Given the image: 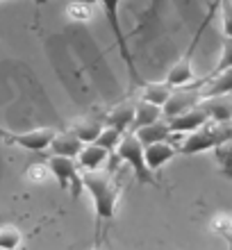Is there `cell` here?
Segmentation results:
<instances>
[{
    "instance_id": "1",
    "label": "cell",
    "mask_w": 232,
    "mask_h": 250,
    "mask_svg": "<svg viewBox=\"0 0 232 250\" xmlns=\"http://www.w3.org/2000/svg\"><path fill=\"white\" fill-rule=\"evenodd\" d=\"M82 185L93 198L96 228H93V248H100L105 234L112 228L121 198V180L114 171H82Z\"/></svg>"
},
{
    "instance_id": "2",
    "label": "cell",
    "mask_w": 232,
    "mask_h": 250,
    "mask_svg": "<svg viewBox=\"0 0 232 250\" xmlns=\"http://www.w3.org/2000/svg\"><path fill=\"white\" fill-rule=\"evenodd\" d=\"M228 141H232V123L207 121L196 132H189V137L180 144L178 152L180 155H196V152H205L210 148H219Z\"/></svg>"
},
{
    "instance_id": "3",
    "label": "cell",
    "mask_w": 232,
    "mask_h": 250,
    "mask_svg": "<svg viewBox=\"0 0 232 250\" xmlns=\"http://www.w3.org/2000/svg\"><path fill=\"white\" fill-rule=\"evenodd\" d=\"M219 9V0H214V5L210 7V12L205 14V19H203V23L198 25V30H196V34H193V39L191 43H189V48L185 50V55L180 57L175 64L171 66V71H169V75H166V84L169 86H187V84H191L193 82V66H191V60H193V53H196V46H198V41L200 37H203V32H205V27L212 23L214 19V12Z\"/></svg>"
},
{
    "instance_id": "4",
    "label": "cell",
    "mask_w": 232,
    "mask_h": 250,
    "mask_svg": "<svg viewBox=\"0 0 232 250\" xmlns=\"http://www.w3.org/2000/svg\"><path fill=\"white\" fill-rule=\"evenodd\" d=\"M116 157H119L121 162H126V164L132 168L134 178L139 180L141 185L157 187V180H155L153 171H150L146 164V148H144V144L137 139L134 132H126V134H123L119 148H116Z\"/></svg>"
},
{
    "instance_id": "5",
    "label": "cell",
    "mask_w": 232,
    "mask_h": 250,
    "mask_svg": "<svg viewBox=\"0 0 232 250\" xmlns=\"http://www.w3.org/2000/svg\"><path fill=\"white\" fill-rule=\"evenodd\" d=\"M210 82V75L203 80H193L191 84L187 86H175L173 89V93L169 96V100L164 103V107H162V114H164V119H175V116H180V114L189 112V109H193L196 105H200V100H203V96H200V89Z\"/></svg>"
},
{
    "instance_id": "6",
    "label": "cell",
    "mask_w": 232,
    "mask_h": 250,
    "mask_svg": "<svg viewBox=\"0 0 232 250\" xmlns=\"http://www.w3.org/2000/svg\"><path fill=\"white\" fill-rule=\"evenodd\" d=\"M98 2H100V7H103V12H105L107 23H109V27H112L114 39H116V43H119V53H121V57H123V62H126L130 78H132L134 84L141 86L144 82H146V80H141L139 71H137V64H134L132 55H130V48H127V39H126V34H123V27H121V19H119L121 0H98Z\"/></svg>"
},
{
    "instance_id": "7",
    "label": "cell",
    "mask_w": 232,
    "mask_h": 250,
    "mask_svg": "<svg viewBox=\"0 0 232 250\" xmlns=\"http://www.w3.org/2000/svg\"><path fill=\"white\" fill-rule=\"evenodd\" d=\"M48 168H50V175L57 180L60 189H68L71 196L78 198L84 189L82 185V173H80V166L73 157H62V155H50L46 159Z\"/></svg>"
},
{
    "instance_id": "8",
    "label": "cell",
    "mask_w": 232,
    "mask_h": 250,
    "mask_svg": "<svg viewBox=\"0 0 232 250\" xmlns=\"http://www.w3.org/2000/svg\"><path fill=\"white\" fill-rule=\"evenodd\" d=\"M0 137L5 139L9 146H19L30 152H43L50 148V141L55 137L53 127H34L27 132H5L0 130Z\"/></svg>"
},
{
    "instance_id": "9",
    "label": "cell",
    "mask_w": 232,
    "mask_h": 250,
    "mask_svg": "<svg viewBox=\"0 0 232 250\" xmlns=\"http://www.w3.org/2000/svg\"><path fill=\"white\" fill-rule=\"evenodd\" d=\"M207 121H210L207 112L200 105H196L193 109L180 114V116H175V119H169L166 123H169V127H171L173 134H180V132H196L198 127H203Z\"/></svg>"
},
{
    "instance_id": "10",
    "label": "cell",
    "mask_w": 232,
    "mask_h": 250,
    "mask_svg": "<svg viewBox=\"0 0 232 250\" xmlns=\"http://www.w3.org/2000/svg\"><path fill=\"white\" fill-rule=\"evenodd\" d=\"M146 148V164L150 171H159L164 164H169L175 155H180L178 148L171 144V141H159V144H150L144 146Z\"/></svg>"
},
{
    "instance_id": "11",
    "label": "cell",
    "mask_w": 232,
    "mask_h": 250,
    "mask_svg": "<svg viewBox=\"0 0 232 250\" xmlns=\"http://www.w3.org/2000/svg\"><path fill=\"white\" fill-rule=\"evenodd\" d=\"M200 107L207 112L210 121L216 123H232V96H216V98H203Z\"/></svg>"
},
{
    "instance_id": "12",
    "label": "cell",
    "mask_w": 232,
    "mask_h": 250,
    "mask_svg": "<svg viewBox=\"0 0 232 250\" xmlns=\"http://www.w3.org/2000/svg\"><path fill=\"white\" fill-rule=\"evenodd\" d=\"M112 152L105 150L103 146L98 144H84L82 146V150H80V155L75 159H78V166L82 168V171H98L100 166L107 162V157H109Z\"/></svg>"
},
{
    "instance_id": "13",
    "label": "cell",
    "mask_w": 232,
    "mask_h": 250,
    "mask_svg": "<svg viewBox=\"0 0 232 250\" xmlns=\"http://www.w3.org/2000/svg\"><path fill=\"white\" fill-rule=\"evenodd\" d=\"M164 119L162 114V107L159 105H153V103H146V100H137L134 103V121L130 125V132H137L146 125H153L157 121Z\"/></svg>"
},
{
    "instance_id": "14",
    "label": "cell",
    "mask_w": 232,
    "mask_h": 250,
    "mask_svg": "<svg viewBox=\"0 0 232 250\" xmlns=\"http://www.w3.org/2000/svg\"><path fill=\"white\" fill-rule=\"evenodd\" d=\"M82 141L75 137L71 130L66 132H55L53 141H50V152L53 155H62V157H78L80 150H82Z\"/></svg>"
},
{
    "instance_id": "15",
    "label": "cell",
    "mask_w": 232,
    "mask_h": 250,
    "mask_svg": "<svg viewBox=\"0 0 232 250\" xmlns=\"http://www.w3.org/2000/svg\"><path fill=\"white\" fill-rule=\"evenodd\" d=\"M103 127H105V119H100V116H86V119L75 121L71 125V132L82 144H93L98 139V134L103 132Z\"/></svg>"
},
{
    "instance_id": "16",
    "label": "cell",
    "mask_w": 232,
    "mask_h": 250,
    "mask_svg": "<svg viewBox=\"0 0 232 250\" xmlns=\"http://www.w3.org/2000/svg\"><path fill=\"white\" fill-rule=\"evenodd\" d=\"M103 119H105V125H112L121 132H130V125L134 121V103H121L112 107Z\"/></svg>"
},
{
    "instance_id": "17",
    "label": "cell",
    "mask_w": 232,
    "mask_h": 250,
    "mask_svg": "<svg viewBox=\"0 0 232 250\" xmlns=\"http://www.w3.org/2000/svg\"><path fill=\"white\" fill-rule=\"evenodd\" d=\"M230 93H232V68L216 73V75L210 73V82L200 89L203 98H216V96H230Z\"/></svg>"
},
{
    "instance_id": "18",
    "label": "cell",
    "mask_w": 232,
    "mask_h": 250,
    "mask_svg": "<svg viewBox=\"0 0 232 250\" xmlns=\"http://www.w3.org/2000/svg\"><path fill=\"white\" fill-rule=\"evenodd\" d=\"M134 134H137V139H139L144 146H150V144H159V141H169V137H171L173 132L164 119V121H157V123H153V125L141 127V130H137Z\"/></svg>"
},
{
    "instance_id": "19",
    "label": "cell",
    "mask_w": 232,
    "mask_h": 250,
    "mask_svg": "<svg viewBox=\"0 0 232 250\" xmlns=\"http://www.w3.org/2000/svg\"><path fill=\"white\" fill-rule=\"evenodd\" d=\"M173 93V86H169L162 80V82H144L141 84V100L146 103H153V105L164 107V103L169 100V96Z\"/></svg>"
},
{
    "instance_id": "20",
    "label": "cell",
    "mask_w": 232,
    "mask_h": 250,
    "mask_svg": "<svg viewBox=\"0 0 232 250\" xmlns=\"http://www.w3.org/2000/svg\"><path fill=\"white\" fill-rule=\"evenodd\" d=\"M23 246V232L16 225H0V250H19Z\"/></svg>"
},
{
    "instance_id": "21",
    "label": "cell",
    "mask_w": 232,
    "mask_h": 250,
    "mask_svg": "<svg viewBox=\"0 0 232 250\" xmlns=\"http://www.w3.org/2000/svg\"><path fill=\"white\" fill-rule=\"evenodd\" d=\"M123 134H126V132L116 130V127H112V125H105V127H103V132L98 134V139H96L93 144L103 146L105 150L112 152L114 148H119V144H121V139H123Z\"/></svg>"
},
{
    "instance_id": "22",
    "label": "cell",
    "mask_w": 232,
    "mask_h": 250,
    "mask_svg": "<svg viewBox=\"0 0 232 250\" xmlns=\"http://www.w3.org/2000/svg\"><path fill=\"white\" fill-rule=\"evenodd\" d=\"M66 14H68V19H73V21H89L93 14L91 2H86V0H73V2L66 7Z\"/></svg>"
},
{
    "instance_id": "23",
    "label": "cell",
    "mask_w": 232,
    "mask_h": 250,
    "mask_svg": "<svg viewBox=\"0 0 232 250\" xmlns=\"http://www.w3.org/2000/svg\"><path fill=\"white\" fill-rule=\"evenodd\" d=\"M232 68V37H223V46H221V57H219V64L214 66L212 75L216 73H223Z\"/></svg>"
},
{
    "instance_id": "24",
    "label": "cell",
    "mask_w": 232,
    "mask_h": 250,
    "mask_svg": "<svg viewBox=\"0 0 232 250\" xmlns=\"http://www.w3.org/2000/svg\"><path fill=\"white\" fill-rule=\"evenodd\" d=\"M27 180H32V182H43V180L50 178V168H48L46 162H37V164H30L25 171Z\"/></svg>"
},
{
    "instance_id": "25",
    "label": "cell",
    "mask_w": 232,
    "mask_h": 250,
    "mask_svg": "<svg viewBox=\"0 0 232 250\" xmlns=\"http://www.w3.org/2000/svg\"><path fill=\"white\" fill-rule=\"evenodd\" d=\"M223 16V37H232V0H219Z\"/></svg>"
},
{
    "instance_id": "26",
    "label": "cell",
    "mask_w": 232,
    "mask_h": 250,
    "mask_svg": "<svg viewBox=\"0 0 232 250\" xmlns=\"http://www.w3.org/2000/svg\"><path fill=\"white\" fill-rule=\"evenodd\" d=\"M212 232H216V234H223V232L230 230V216H223V214H219V216L212 221Z\"/></svg>"
},
{
    "instance_id": "27",
    "label": "cell",
    "mask_w": 232,
    "mask_h": 250,
    "mask_svg": "<svg viewBox=\"0 0 232 250\" xmlns=\"http://www.w3.org/2000/svg\"><path fill=\"white\" fill-rule=\"evenodd\" d=\"M159 5H162V0H150V7H148V12L144 14V23H148V21L153 19V16H157ZM144 23H141V25H144Z\"/></svg>"
},
{
    "instance_id": "28",
    "label": "cell",
    "mask_w": 232,
    "mask_h": 250,
    "mask_svg": "<svg viewBox=\"0 0 232 250\" xmlns=\"http://www.w3.org/2000/svg\"><path fill=\"white\" fill-rule=\"evenodd\" d=\"M221 237L226 239V241H228V248H230V250H232V232H230V230H228V232H223V234H221Z\"/></svg>"
},
{
    "instance_id": "29",
    "label": "cell",
    "mask_w": 232,
    "mask_h": 250,
    "mask_svg": "<svg viewBox=\"0 0 232 250\" xmlns=\"http://www.w3.org/2000/svg\"><path fill=\"white\" fill-rule=\"evenodd\" d=\"M230 232H232V216H230Z\"/></svg>"
},
{
    "instance_id": "30",
    "label": "cell",
    "mask_w": 232,
    "mask_h": 250,
    "mask_svg": "<svg viewBox=\"0 0 232 250\" xmlns=\"http://www.w3.org/2000/svg\"><path fill=\"white\" fill-rule=\"evenodd\" d=\"M91 250H100V248H91Z\"/></svg>"
},
{
    "instance_id": "31",
    "label": "cell",
    "mask_w": 232,
    "mask_h": 250,
    "mask_svg": "<svg viewBox=\"0 0 232 250\" xmlns=\"http://www.w3.org/2000/svg\"><path fill=\"white\" fill-rule=\"evenodd\" d=\"M86 2H93V0H86Z\"/></svg>"
},
{
    "instance_id": "32",
    "label": "cell",
    "mask_w": 232,
    "mask_h": 250,
    "mask_svg": "<svg viewBox=\"0 0 232 250\" xmlns=\"http://www.w3.org/2000/svg\"><path fill=\"white\" fill-rule=\"evenodd\" d=\"M0 2H2V0H0Z\"/></svg>"
}]
</instances>
